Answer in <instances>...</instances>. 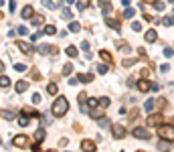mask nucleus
Instances as JSON below:
<instances>
[{"instance_id": "35", "label": "nucleus", "mask_w": 174, "mask_h": 152, "mask_svg": "<svg viewBox=\"0 0 174 152\" xmlns=\"http://www.w3.org/2000/svg\"><path fill=\"white\" fill-rule=\"evenodd\" d=\"M132 29L134 30H142V24H140L138 20H134V23H132Z\"/></svg>"}, {"instance_id": "8", "label": "nucleus", "mask_w": 174, "mask_h": 152, "mask_svg": "<svg viewBox=\"0 0 174 152\" xmlns=\"http://www.w3.org/2000/svg\"><path fill=\"white\" fill-rule=\"evenodd\" d=\"M103 114H105V107H91L89 110V116H91L93 120H99V118H103Z\"/></svg>"}, {"instance_id": "6", "label": "nucleus", "mask_w": 174, "mask_h": 152, "mask_svg": "<svg viewBox=\"0 0 174 152\" xmlns=\"http://www.w3.org/2000/svg\"><path fill=\"white\" fill-rule=\"evenodd\" d=\"M112 134H113L116 140H122V138L128 134V130H126V126H122V124H112Z\"/></svg>"}, {"instance_id": "28", "label": "nucleus", "mask_w": 174, "mask_h": 152, "mask_svg": "<svg viewBox=\"0 0 174 152\" xmlns=\"http://www.w3.org/2000/svg\"><path fill=\"white\" fill-rule=\"evenodd\" d=\"M8 85H10V79H8V77H0V87H8Z\"/></svg>"}, {"instance_id": "10", "label": "nucleus", "mask_w": 174, "mask_h": 152, "mask_svg": "<svg viewBox=\"0 0 174 152\" xmlns=\"http://www.w3.org/2000/svg\"><path fill=\"white\" fill-rule=\"evenodd\" d=\"M95 148H97L95 142H91V140H83L81 142V150L83 152H95Z\"/></svg>"}, {"instance_id": "20", "label": "nucleus", "mask_w": 174, "mask_h": 152, "mask_svg": "<svg viewBox=\"0 0 174 152\" xmlns=\"http://www.w3.org/2000/svg\"><path fill=\"white\" fill-rule=\"evenodd\" d=\"M47 93H51V95H57V93H59L57 83H49V87H47Z\"/></svg>"}, {"instance_id": "16", "label": "nucleus", "mask_w": 174, "mask_h": 152, "mask_svg": "<svg viewBox=\"0 0 174 152\" xmlns=\"http://www.w3.org/2000/svg\"><path fill=\"white\" fill-rule=\"evenodd\" d=\"M99 57L103 59V61H105V63H107V65H113V59H112V55H109L107 51H103V49H101V51H99Z\"/></svg>"}, {"instance_id": "50", "label": "nucleus", "mask_w": 174, "mask_h": 152, "mask_svg": "<svg viewBox=\"0 0 174 152\" xmlns=\"http://www.w3.org/2000/svg\"><path fill=\"white\" fill-rule=\"evenodd\" d=\"M65 152H69V150H65Z\"/></svg>"}, {"instance_id": "7", "label": "nucleus", "mask_w": 174, "mask_h": 152, "mask_svg": "<svg viewBox=\"0 0 174 152\" xmlns=\"http://www.w3.org/2000/svg\"><path fill=\"white\" fill-rule=\"evenodd\" d=\"M136 87H138L140 91H144V93H146V91H150V89H152V83L146 79V77H142V79H140L138 83H136Z\"/></svg>"}, {"instance_id": "2", "label": "nucleus", "mask_w": 174, "mask_h": 152, "mask_svg": "<svg viewBox=\"0 0 174 152\" xmlns=\"http://www.w3.org/2000/svg\"><path fill=\"white\" fill-rule=\"evenodd\" d=\"M158 136L162 138V140L174 142V124H166V122H164L162 126H158Z\"/></svg>"}, {"instance_id": "17", "label": "nucleus", "mask_w": 174, "mask_h": 152, "mask_svg": "<svg viewBox=\"0 0 174 152\" xmlns=\"http://www.w3.org/2000/svg\"><path fill=\"white\" fill-rule=\"evenodd\" d=\"M144 39H146L148 43H154L156 39H158V34H156V30H148V33L144 34Z\"/></svg>"}, {"instance_id": "51", "label": "nucleus", "mask_w": 174, "mask_h": 152, "mask_svg": "<svg viewBox=\"0 0 174 152\" xmlns=\"http://www.w3.org/2000/svg\"><path fill=\"white\" fill-rule=\"evenodd\" d=\"M166 152H168V150H166Z\"/></svg>"}, {"instance_id": "46", "label": "nucleus", "mask_w": 174, "mask_h": 152, "mask_svg": "<svg viewBox=\"0 0 174 152\" xmlns=\"http://www.w3.org/2000/svg\"><path fill=\"white\" fill-rule=\"evenodd\" d=\"M45 152H57V150H45Z\"/></svg>"}, {"instance_id": "40", "label": "nucleus", "mask_w": 174, "mask_h": 152, "mask_svg": "<svg viewBox=\"0 0 174 152\" xmlns=\"http://www.w3.org/2000/svg\"><path fill=\"white\" fill-rule=\"evenodd\" d=\"M45 33H47V34H55V27H47Z\"/></svg>"}, {"instance_id": "22", "label": "nucleus", "mask_w": 174, "mask_h": 152, "mask_svg": "<svg viewBox=\"0 0 174 152\" xmlns=\"http://www.w3.org/2000/svg\"><path fill=\"white\" fill-rule=\"evenodd\" d=\"M22 16H24V18H31V16H32V6H24L22 8Z\"/></svg>"}, {"instance_id": "33", "label": "nucleus", "mask_w": 174, "mask_h": 152, "mask_svg": "<svg viewBox=\"0 0 174 152\" xmlns=\"http://www.w3.org/2000/svg\"><path fill=\"white\" fill-rule=\"evenodd\" d=\"M168 146H170V142H166V140L158 142V148H160V150H168Z\"/></svg>"}, {"instance_id": "19", "label": "nucleus", "mask_w": 174, "mask_h": 152, "mask_svg": "<svg viewBox=\"0 0 174 152\" xmlns=\"http://www.w3.org/2000/svg\"><path fill=\"white\" fill-rule=\"evenodd\" d=\"M77 79L81 81V83H89V81H93V75H89V73H81Z\"/></svg>"}, {"instance_id": "41", "label": "nucleus", "mask_w": 174, "mask_h": 152, "mask_svg": "<svg viewBox=\"0 0 174 152\" xmlns=\"http://www.w3.org/2000/svg\"><path fill=\"white\" fill-rule=\"evenodd\" d=\"M69 29H71V30H79V24H77V23H71Z\"/></svg>"}, {"instance_id": "32", "label": "nucleus", "mask_w": 174, "mask_h": 152, "mask_svg": "<svg viewBox=\"0 0 174 152\" xmlns=\"http://www.w3.org/2000/svg\"><path fill=\"white\" fill-rule=\"evenodd\" d=\"M101 8H105V10H112V4H109V0H99Z\"/></svg>"}, {"instance_id": "15", "label": "nucleus", "mask_w": 174, "mask_h": 152, "mask_svg": "<svg viewBox=\"0 0 174 152\" xmlns=\"http://www.w3.org/2000/svg\"><path fill=\"white\" fill-rule=\"evenodd\" d=\"M18 49H20V51H24V53H27L28 57L32 55V49H31V45H28V43H24V41H18Z\"/></svg>"}, {"instance_id": "42", "label": "nucleus", "mask_w": 174, "mask_h": 152, "mask_svg": "<svg viewBox=\"0 0 174 152\" xmlns=\"http://www.w3.org/2000/svg\"><path fill=\"white\" fill-rule=\"evenodd\" d=\"M32 102H35V103H41V95H39V93L32 95Z\"/></svg>"}, {"instance_id": "14", "label": "nucleus", "mask_w": 174, "mask_h": 152, "mask_svg": "<svg viewBox=\"0 0 174 152\" xmlns=\"http://www.w3.org/2000/svg\"><path fill=\"white\" fill-rule=\"evenodd\" d=\"M28 75H31V79H32V81H41V79H43V75H41V71H39L37 67H32L31 71H28Z\"/></svg>"}, {"instance_id": "12", "label": "nucleus", "mask_w": 174, "mask_h": 152, "mask_svg": "<svg viewBox=\"0 0 174 152\" xmlns=\"http://www.w3.org/2000/svg\"><path fill=\"white\" fill-rule=\"evenodd\" d=\"M138 118H140V107H132L130 114H128V122L132 124V122H136Z\"/></svg>"}, {"instance_id": "26", "label": "nucleus", "mask_w": 174, "mask_h": 152, "mask_svg": "<svg viewBox=\"0 0 174 152\" xmlns=\"http://www.w3.org/2000/svg\"><path fill=\"white\" fill-rule=\"evenodd\" d=\"M67 55L69 57H77V47H67Z\"/></svg>"}, {"instance_id": "27", "label": "nucleus", "mask_w": 174, "mask_h": 152, "mask_svg": "<svg viewBox=\"0 0 174 152\" xmlns=\"http://www.w3.org/2000/svg\"><path fill=\"white\" fill-rule=\"evenodd\" d=\"M69 73H73V65H71V63H67L65 67H63V75H69Z\"/></svg>"}, {"instance_id": "45", "label": "nucleus", "mask_w": 174, "mask_h": 152, "mask_svg": "<svg viewBox=\"0 0 174 152\" xmlns=\"http://www.w3.org/2000/svg\"><path fill=\"white\" fill-rule=\"evenodd\" d=\"M4 71V63H2V61H0V73H2Z\"/></svg>"}, {"instance_id": "44", "label": "nucleus", "mask_w": 174, "mask_h": 152, "mask_svg": "<svg viewBox=\"0 0 174 152\" xmlns=\"http://www.w3.org/2000/svg\"><path fill=\"white\" fill-rule=\"evenodd\" d=\"M142 2H144V4H152V2H154V0H142Z\"/></svg>"}, {"instance_id": "25", "label": "nucleus", "mask_w": 174, "mask_h": 152, "mask_svg": "<svg viewBox=\"0 0 174 152\" xmlns=\"http://www.w3.org/2000/svg\"><path fill=\"white\" fill-rule=\"evenodd\" d=\"M45 23V16L43 14H39V16H35V18H32V24H37V27H39V24H43Z\"/></svg>"}, {"instance_id": "1", "label": "nucleus", "mask_w": 174, "mask_h": 152, "mask_svg": "<svg viewBox=\"0 0 174 152\" xmlns=\"http://www.w3.org/2000/svg\"><path fill=\"white\" fill-rule=\"evenodd\" d=\"M67 110H69V102H67L65 95H59L53 102V106H51V114H53L55 118H63V116L67 114Z\"/></svg>"}, {"instance_id": "23", "label": "nucleus", "mask_w": 174, "mask_h": 152, "mask_svg": "<svg viewBox=\"0 0 174 152\" xmlns=\"http://www.w3.org/2000/svg\"><path fill=\"white\" fill-rule=\"evenodd\" d=\"M14 116H16V114H14L12 110H4V112H2V118H6V120H12Z\"/></svg>"}, {"instance_id": "11", "label": "nucleus", "mask_w": 174, "mask_h": 152, "mask_svg": "<svg viewBox=\"0 0 174 152\" xmlns=\"http://www.w3.org/2000/svg\"><path fill=\"white\" fill-rule=\"evenodd\" d=\"M22 114H24V116H28V118H31V116H32V118H41V112H37V110H32V107H31V106H27V107H22Z\"/></svg>"}, {"instance_id": "47", "label": "nucleus", "mask_w": 174, "mask_h": 152, "mask_svg": "<svg viewBox=\"0 0 174 152\" xmlns=\"http://www.w3.org/2000/svg\"><path fill=\"white\" fill-rule=\"evenodd\" d=\"M136 152H146V150H136Z\"/></svg>"}, {"instance_id": "36", "label": "nucleus", "mask_w": 174, "mask_h": 152, "mask_svg": "<svg viewBox=\"0 0 174 152\" xmlns=\"http://www.w3.org/2000/svg\"><path fill=\"white\" fill-rule=\"evenodd\" d=\"M99 126H101V128H105V126H109V120H107V118H101V120H99Z\"/></svg>"}, {"instance_id": "30", "label": "nucleus", "mask_w": 174, "mask_h": 152, "mask_svg": "<svg viewBox=\"0 0 174 152\" xmlns=\"http://www.w3.org/2000/svg\"><path fill=\"white\" fill-rule=\"evenodd\" d=\"M99 106L107 110V106H109V97H99Z\"/></svg>"}, {"instance_id": "29", "label": "nucleus", "mask_w": 174, "mask_h": 152, "mask_svg": "<svg viewBox=\"0 0 174 152\" xmlns=\"http://www.w3.org/2000/svg\"><path fill=\"white\" fill-rule=\"evenodd\" d=\"M77 99H79V103H81V106H83V103L87 102V93H85V91H81V93L77 95Z\"/></svg>"}, {"instance_id": "39", "label": "nucleus", "mask_w": 174, "mask_h": 152, "mask_svg": "<svg viewBox=\"0 0 174 152\" xmlns=\"http://www.w3.org/2000/svg\"><path fill=\"white\" fill-rule=\"evenodd\" d=\"M152 107H154V102H152V99H148V102H146V110L152 112Z\"/></svg>"}, {"instance_id": "24", "label": "nucleus", "mask_w": 174, "mask_h": 152, "mask_svg": "<svg viewBox=\"0 0 174 152\" xmlns=\"http://www.w3.org/2000/svg\"><path fill=\"white\" fill-rule=\"evenodd\" d=\"M18 126H28V116L20 114V118H18Z\"/></svg>"}, {"instance_id": "31", "label": "nucleus", "mask_w": 174, "mask_h": 152, "mask_svg": "<svg viewBox=\"0 0 174 152\" xmlns=\"http://www.w3.org/2000/svg\"><path fill=\"white\" fill-rule=\"evenodd\" d=\"M136 61H138V59H124V61H122V65H124V67H132Z\"/></svg>"}, {"instance_id": "34", "label": "nucleus", "mask_w": 174, "mask_h": 152, "mask_svg": "<svg viewBox=\"0 0 174 152\" xmlns=\"http://www.w3.org/2000/svg\"><path fill=\"white\" fill-rule=\"evenodd\" d=\"M87 103H89V106H91V107H95V106H99V99H87Z\"/></svg>"}, {"instance_id": "18", "label": "nucleus", "mask_w": 174, "mask_h": 152, "mask_svg": "<svg viewBox=\"0 0 174 152\" xmlns=\"http://www.w3.org/2000/svg\"><path fill=\"white\" fill-rule=\"evenodd\" d=\"M35 140H37V142H41V144L45 142V130H43V128H41V130H37V132H35Z\"/></svg>"}, {"instance_id": "38", "label": "nucleus", "mask_w": 174, "mask_h": 152, "mask_svg": "<svg viewBox=\"0 0 174 152\" xmlns=\"http://www.w3.org/2000/svg\"><path fill=\"white\" fill-rule=\"evenodd\" d=\"M67 142H69L67 138H61V140H59V146H61V148H65V146H67Z\"/></svg>"}, {"instance_id": "48", "label": "nucleus", "mask_w": 174, "mask_h": 152, "mask_svg": "<svg viewBox=\"0 0 174 152\" xmlns=\"http://www.w3.org/2000/svg\"><path fill=\"white\" fill-rule=\"evenodd\" d=\"M2 16H4V14H2V12H0V18H2Z\"/></svg>"}, {"instance_id": "3", "label": "nucleus", "mask_w": 174, "mask_h": 152, "mask_svg": "<svg viewBox=\"0 0 174 152\" xmlns=\"http://www.w3.org/2000/svg\"><path fill=\"white\" fill-rule=\"evenodd\" d=\"M132 136H134V138H138V140H150V138H152V134L148 132V130L144 128V126H136V128L132 130Z\"/></svg>"}, {"instance_id": "13", "label": "nucleus", "mask_w": 174, "mask_h": 152, "mask_svg": "<svg viewBox=\"0 0 174 152\" xmlns=\"http://www.w3.org/2000/svg\"><path fill=\"white\" fill-rule=\"evenodd\" d=\"M14 89H16V91H18V93H24V91H27V89H28V81H22V79H20V81H16V85H14Z\"/></svg>"}, {"instance_id": "5", "label": "nucleus", "mask_w": 174, "mask_h": 152, "mask_svg": "<svg viewBox=\"0 0 174 152\" xmlns=\"http://www.w3.org/2000/svg\"><path fill=\"white\" fill-rule=\"evenodd\" d=\"M162 124H164V116L160 114V112L158 114H150L148 120H146V126H150V128L152 126H162Z\"/></svg>"}, {"instance_id": "49", "label": "nucleus", "mask_w": 174, "mask_h": 152, "mask_svg": "<svg viewBox=\"0 0 174 152\" xmlns=\"http://www.w3.org/2000/svg\"><path fill=\"white\" fill-rule=\"evenodd\" d=\"M172 124H174V118H172Z\"/></svg>"}, {"instance_id": "21", "label": "nucleus", "mask_w": 174, "mask_h": 152, "mask_svg": "<svg viewBox=\"0 0 174 152\" xmlns=\"http://www.w3.org/2000/svg\"><path fill=\"white\" fill-rule=\"evenodd\" d=\"M117 47H120V49L124 51V53H130V51H132V47H130V45H126V41H117Z\"/></svg>"}, {"instance_id": "37", "label": "nucleus", "mask_w": 174, "mask_h": 152, "mask_svg": "<svg viewBox=\"0 0 174 152\" xmlns=\"http://www.w3.org/2000/svg\"><path fill=\"white\" fill-rule=\"evenodd\" d=\"M140 75H142V77H146V79H148V77H150V69H142V71H140Z\"/></svg>"}, {"instance_id": "4", "label": "nucleus", "mask_w": 174, "mask_h": 152, "mask_svg": "<svg viewBox=\"0 0 174 152\" xmlns=\"http://www.w3.org/2000/svg\"><path fill=\"white\" fill-rule=\"evenodd\" d=\"M12 144H14L16 148H28V146H31V138L24 136V134H16L14 140H12Z\"/></svg>"}, {"instance_id": "43", "label": "nucleus", "mask_w": 174, "mask_h": 152, "mask_svg": "<svg viewBox=\"0 0 174 152\" xmlns=\"http://www.w3.org/2000/svg\"><path fill=\"white\" fill-rule=\"evenodd\" d=\"M97 71H99V73H105L107 69H105V65H99V67H97Z\"/></svg>"}, {"instance_id": "9", "label": "nucleus", "mask_w": 174, "mask_h": 152, "mask_svg": "<svg viewBox=\"0 0 174 152\" xmlns=\"http://www.w3.org/2000/svg\"><path fill=\"white\" fill-rule=\"evenodd\" d=\"M154 107H156L158 112H164V110L168 107V99H166V97H158V99L154 102Z\"/></svg>"}]
</instances>
